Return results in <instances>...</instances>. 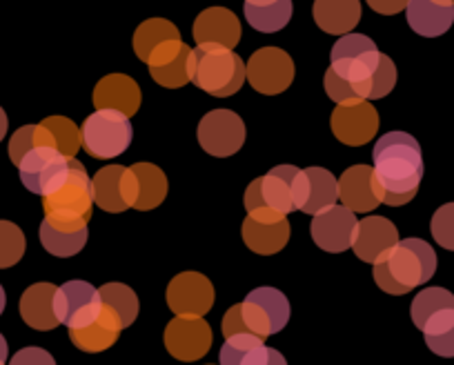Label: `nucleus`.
I'll return each instance as SVG.
<instances>
[{"mask_svg":"<svg viewBox=\"0 0 454 365\" xmlns=\"http://www.w3.org/2000/svg\"><path fill=\"white\" fill-rule=\"evenodd\" d=\"M25 247L27 241L23 229L12 221H0V269L19 263L25 254Z\"/></svg>","mask_w":454,"mask_h":365,"instance_id":"39","label":"nucleus"},{"mask_svg":"<svg viewBox=\"0 0 454 365\" xmlns=\"http://www.w3.org/2000/svg\"><path fill=\"white\" fill-rule=\"evenodd\" d=\"M399 243V229L386 216H368L356 225L352 250L364 263H377Z\"/></svg>","mask_w":454,"mask_h":365,"instance_id":"20","label":"nucleus"},{"mask_svg":"<svg viewBox=\"0 0 454 365\" xmlns=\"http://www.w3.org/2000/svg\"><path fill=\"white\" fill-rule=\"evenodd\" d=\"M196 45H221L234 50L241 41V20L225 7L203 10L194 20Z\"/></svg>","mask_w":454,"mask_h":365,"instance_id":"21","label":"nucleus"},{"mask_svg":"<svg viewBox=\"0 0 454 365\" xmlns=\"http://www.w3.org/2000/svg\"><path fill=\"white\" fill-rule=\"evenodd\" d=\"M432 238L439 243L443 250L454 252V203H445L434 212L430 223Z\"/></svg>","mask_w":454,"mask_h":365,"instance_id":"40","label":"nucleus"},{"mask_svg":"<svg viewBox=\"0 0 454 365\" xmlns=\"http://www.w3.org/2000/svg\"><path fill=\"white\" fill-rule=\"evenodd\" d=\"M265 365H287V361L281 352L270 347V354H268V361H265Z\"/></svg>","mask_w":454,"mask_h":365,"instance_id":"45","label":"nucleus"},{"mask_svg":"<svg viewBox=\"0 0 454 365\" xmlns=\"http://www.w3.org/2000/svg\"><path fill=\"white\" fill-rule=\"evenodd\" d=\"M426 337L427 347L434 352L436 356L443 359H452L454 356V310L441 312L432 321H427L426 328L421 330Z\"/></svg>","mask_w":454,"mask_h":365,"instance_id":"36","label":"nucleus"},{"mask_svg":"<svg viewBox=\"0 0 454 365\" xmlns=\"http://www.w3.org/2000/svg\"><path fill=\"white\" fill-rule=\"evenodd\" d=\"M223 337L230 338V337H239V334H252L247 330L246 321H243V310H241V303L239 306H232L227 310V315L223 316Z\"/></svg>","mask_w":454,"mask_h":365,"instance_id":"43","label":"nucleus"},{"mask_svg":"<svg viewBox=\"0 0 454 365\" xmlns=\"http://www.w3.org/2000/svg\"><path fill=\"white\" fill-rule=\"evenodd\" d=\"M100 292L85 281H67L56 290V316L67 330H81L100 315Z\"/></svg>","mask_w":454,"mask_h":365,"instance_id":"14","label":"nucleus"},{"mask_svg":"<svg viewBox=\"0 0 454 365\" xmlns=\"http://www.w3.org/2000/svg\"><path fill=\"white\" fill-rule=\"evenodd\" d=\"M339 198L343 207L355 214L372 212L381 206L377 192H374V172L370 165H352L339 178Z\"/></svg>","mask_w":454,"mask_h":365,"instance_id":"24","label":"nucleus"},{"mask_svg":"<svg viewBox=\"0 0 454 365\" xmlns=\"http://www.w3.org/2000/svg\"><path fill=\"white\" fill-rule=\"evenodd\" d=\"M134 128L121 112L96 110L81 128V143L94 159H116L132 145Z\"/></svg>","mask_w":454,"mask_h":365,"instance_id":"6","label":"nucleus"},{"mask_svg":"<svg viewBox=\"0 0 454 365\" xmlns=\"http://www.w3.org/2000/svg\"><path fill=\"white\" fill-rule=\"evenodd\" d=\"M190 81L209 97H234L246 82V63L221 45H196L190 54Z\"/></svg>","mask_w":454,"mask_h":365,"instance_id":"3","label":"nucleus"},{"mask_svg":"<svg viewBox=\"0 0 454 365\" xmlns=\"http://www.w3.org/2000/svg\"><path fill=\"white\" fill-rule=\"evenodd\" d=\"M212 328L203 316H174L165 328V347L178 361L203 359L212 347Z\"/></svg>","mask_w":454,"mask_h":365,"instance_id":"13","label":"nucleus"},{"mask_svg":"<svg viewBox=\"0 0 454 365\" xmlns=\"http://www.w3.org/2000/svg\"><path fill=\"white\" fill-rule=\"evenodd\" d=\"M165 297L176 316H205L214 306V285L200 272H181L169 281Z\"/></svg>","mask_w":454,"mask_h":365,"instance_id":"15","label":"nucleus"},{"mask_svg":"<svg viewBox=\"0 0 454 365\" xmlns=\"http://www.w3.org/2000/svg\"><path fill=\"white\" fill-rule=\"evenodd\" d=\"M270 347L254 334H239L225 338L218 354V365H265Z\"/></svg>","mask_w":454,"mask_h":365,"instance_id":"31","label":"nucleus"},{"mask_svg":"<svg viewBox=\"0 0 454 365\" xmlns=\"http://www.w3.org/2000/svg\"><path fill=\"white\" fill-rule=\"evenodd\" d=\"M121 332H123V325L116 319L112 310L107 307H100L98 319L91 325L81 330H69V338H72L74 346L81 352H87V354H96V352H105L119 341Z\"/></svg>","mask_w":454,"mask_h":365,"instance_id":"28","label":"nucleus"},{"mask_svg":"<svg viewBox=\"0 0 454 365\" xmlns=\"http://www.w3.org/2000/svg\"><path fill=\"white\" fill-rule=\"evenodd\" d=\"M314 20L332 36H346L361 20L359 0H314Z\"/></svg>","mask_w":454,"mask_h":365,"instance_id":"27","label":"nucleus"},{"mask_svg":"<svg viewBox=\"0 0 454 365\" xmlns=\"http://www.w3.org/2000/svg\"><path fill=\"white\" fill-rule=\"evenodd\" d=\"M87 237V223L85 221H72V219H59V216H45L41 223V243L50 254L67 259V256H76L78 252L85 247Z\"/></svg>","mask_w":454,"mask_h":365,"instance_id":"23","label":"nucleus"},{"mask_svg":"<svg viewBox=\"0 0 454 365\" xmlns=\"http://www.w3.org/2000/svg\"><path fill=\"white\" fill-rule=\"evenodd\" d=\"M190 54L192 47L183 41H168L156 47L147 58L152 78L160 87L178 89V87L190 82Z\"/></svg>","mask_w":454,"mask_h":365,"instance_id":"19","label":"nucleus"},{"mask_svg":"<svg viewBox=\"0 0 454 365\" xmlns=\"http://www.w3.org/2000/svg\"><path fill=\"white\" fill-rule=\"evenodd\" d=\"M16 167H19L20 181H23L25 188L32 194L45 198L63 185L69 167H72V159L60 154L56 147L43 145L25 154Z\"/></svg>","mask_w":454,"mask_h":365,"instance_id":"8","label":"nucleus"},{"mask_svg":"<svg viewBox=\"0 0 454 365\" xmlns=\"http://www.w3.org/2000/svg\"><path fill=\"white\" fill-rule=\"evenodd\" d=\"M168 41H181V32L176 25L165 19H150L138 25L134 32V51H137L138 60L147 63L152 51Z\"/></svg>","mask_w":454,"mask_h":365,"instance_id":"33","label":"nucleus"},{"mask_svg":"<svg viewBox=\"0 0 454 365\" xmlns=\"http://www.w3.org/2000/svg\"><path fill=\"white\" fill-rule=\"evenodd\" d=\"M246 78L259 94L277 97L294 81V63L287 51L278 47H263L247 60Z\"/></svg>","mask_w":454,"mask_h":365,"instance_id":"12","label":"nucleus"},{"mask_svg":"<svg viewBox=\"0 0 454 365\" xmlns=\"http://www.w3.org/2000/svg\"><path fill=\"white\" fill-rule=\"evenodd\" d=\"M98 292L100 303L116 315V319L121 321L123 330L129 328L137 321L138 312H141V303H138L137 292L132 288H128L125 283H107Z\"/></svg>","mask_w":454,"mask_h":365,"instance_id":"34","label":"nucleus"},{"mask_svg":"<svg viewBox=\"0 0 454 365\" xmlns=\"http://www.w3.org/2000/svg\"><path fill=\"white\" fill-rule=\"evenodd\" d=\"M339 201V178L323 167L299 169L294 181V203L296 210L305 214H321L330 210Z\"/></svg>","mask_w":454,"mask_h":365,"instance_id":"16","label":"nucleus"},{"mask_svg":"<svg viewBox=\"0 0 454 365\" xmlns=\"http://www.w3.org/2000/svg\"><path fill=\"white\" fill-rule=\"evenodd\" d=\"M10 365H56V361L54 356L47 350H43V347L29 346L23 347L20 352H16V354L12 356Z\"/></svg>","mask_w":454,"mask_h":365,"instance_id":"42","label":"nucleus"},{"mask_svg":"<svg viewBox=\"0 0 454 365\" xmlns=\"http://www.w3.org/2000/svg\"><path fill=\"white\" fill-rule=\"evenodd\" d=\"M45 216H59V219L72 221H90L91 207H94V190H91V178L87 176V169L81 160L72 159L67 178L59 190L43 201Z\"/></svg>","mask_w":454,"mask_h":365,"instance_id":"7","label":"nucleus"},{"mask_svg":"<svg viewBox=\"0 0 454 365\" xmlns=\"http://www.w3.org/2000/svg\"><path fill=\"white\" fill-rule=\"evenodd\" d=\"M243 12L252 29L261 34H274L290 23L294 5L292 0H246Z\"/></svg>","mask_w":454,"mask_h":365,"instance_id":"29","label":"nucleus"},{"mask_svg":"<svg viewBox=\"0 0 454 365\" xmlns=\"http://www.w3.org/2000/svg\"><path fill=\"white\" fill-rule=\"evenodd\" d=\"M246 123L232 110H214L205 114L199 123L200 147L216 159L237 154L246 143Z\"/></svg>","mask_w":454,"mask_h":365,"instance_id":"11","label":"nucleus"},{"mask_svg":"<svg viewBox=\"0 0 454 365\" xmlns=\"http://www.w3.org/2000/svg\"><path fill=\"white\" fill-rule=\"evenodd\" d=\"M370 5V10H374L377 14L383 16H392V14H399L408 7L410 0H365Z\"/></svg>","mask_w":454,"mask_h":365,"instance_id":"44","label":"nucleus"},{"mask_svg":"<svg viewBox=\"0 0 454 365\" xmlns=\"http://www.w3.org/2000/svg\"><path fill=\"white\" fill-rule=\"evenodd\" d=\"M132 172L137 174L138 181V198L134 207L141 212L159 207L168 197V176L163 169L152 163H137L132 165Z\"/></svg>","mask_w":454,"mask_h":365,"instance_id":"32","label":"nucleus"},{"mask_svg":"<svg viewBox=\"0 0 454 365\" xmlns=\"http://www.w3.org/2000/svg\"><path fill=\"white\" fill-rule=\"evenodd\" d=\"M396 85V65L390 56L381 54V63L374 72L372 81H370V98L368 101H377V98L387 97Z\"/></svg>","mask_w":454,"mask_h":365,"instance_id":"41","label":"nucleus"},{"mask_svg":"<svg viewBox=\"0 0 454 365\" xmlns=\"http://www.w3.org/2000/svg\"><path fill=\"white\" fill-rule=\"evenodd\" d=\"M7 114H5V110H3V107H0V141H3V138H5V134H7Z\"/></svg>","mask_w":454,"mask_h":365,"instance_id":"47","label":"nucleus"},{"mask_svg":"<svg viewBox=\"0 0 454 365\" xmlns=\"http://www.w3.org/2000/svg\"><path fill=\"white\" fill-rule=\"evenodd\" d=\"M332 132L343 145L361 147L372 141L379 132V112L370 101L355 105H336L332 112Z\"/></svg>","mask_w":454,"mask_h":365,"instance_id":"18","label":"nucleus"},{"mask_svg":"<svg viewBox=\"0 0 454 365\" xmlns=\"http://www.w3.org/2000/svg\"><path fill=\"white\" fill-rule=\"evenodd\" d=\"M452 3H454V0H452Z\"/></svg>","mask_w":454,"mask_h":365,"instance_id":"49","label":"nucleus"},{"mask_svg":"<svg viewBox=\"0 0 454 365\" xmlns=\"http://www.w3.org/2000/svg\"><path fill=\"white\" fill-rule=\"evenodd\" d=\"M56 290L54 283H34L20 297V316L32 330L50 332L60 325L56 316Z\"/></svg>","mask_w":454,"mask_h":365,"instance_id":"26","label":"nucleus"},{"mask_svg":"<svg viewBox=\"0 0 454 365\" xmlns=\"http://www.w3.org/2000/svg\"><path fill=\"white\" fill-rule=\"evenodd\" d=\"M43 145L56 147L54 138H51V134L47 132L43 125H25V128L16 129L14 136H12V141H10L12 163L19 165L20 160H23L25 154H29V151L36 150V147H43Z\"/></svg>","mask_w":454,"mask_h":365,"instance_id":"38","label":"nucleus"},{"mask_svg":"<svg viewBox=\"0 0 454 365\" xmlns=\"http://www.w3.org/2000/svg\"><path fill=\"white\" fill-rule=\"evenodd\" d=\"M141 87L128 74H109L100 78L94 87V105L96 110L121 112L129 119L141 107Z\"/></svg>","mask_w":454,"mask_h":365,"instance_id":"22","label":"nucleus"},{"mask_svg":"<svg viewBox=\"0 0 454 365\" xmlns=\"http://www.w3.org/2000/svg\"><path fill=\"white\" fill-rule=\"evenodd\" d=\"M41 125L51 134V138L56 143V150L63 156H67V159H74L76 151L82 147L81 128H76L74 120L65 119V116H50Z\"/></svg>","mask_w":454,"mask_h":365,"instance_id":"37","label":"nucleus"},{"mask_svg":"<svg viewBox=\"0 0 454 365\" xmlns=\"http://www.w3.org/2000/svg\"><path fill=\"white\" fill-rule=\"evenodd\" d=\"M372 160L374 192L379 201L390 207H401L417 197L426 165L421 145L412 134H383L374 145Z\"/></svg>","mask_w":454,"mask_h":365,"instance_id":"1","label":"nucleus"},{"mask_svg":"<svg viewBox=\"0 0 454 365\" xmlns=\"http://www.w3.org/2000/svg\"><path fill=\"white\" fill-rule=\"evenodd\" d=\"M7 356H10V347H7L5 337L0 334V365L7 363Z\"/></svg>","mask_w":454,"mask_h":365,"instance_id":"46","label":"nucleus"},{"mask_svg":"<svg viewBox=\"0 0 454 365\" xmlns=\"http://www.w3.org/2000/svg\"><path fill=\"white\" fill-rule=\"evenodd\" d=\"M356 225L359 221H356L355 212L343 206H334L314 216L309 232H312L317 247L330 252V254H340V252L350 250L355 243Z\"/></svg>","mask_w":454,"mask_h":365,"instance_id":"17","label":"nucleus"},{"mask_svg":"<svg viewBox=\"0 0 454 365\" xmlns=\"http://www.w3.org/2000/svg\"><path fill=\"white\" fill-rule=\"evenodd\" d=\"M91 190H94V206L109 214H121L137 206L138 181L132 167L107 165L98 169L91 178Z\"/></svg>","mask_w":454,"mask_h":365,"instance_id":"10","label":"nucleus"},{"mask_svg":"<svg viewBox=\"0 0 454 365\" xmlns=\"http://www.w3.org/2000/svg\"><path fill=\"white\" fill-rule=\"evenodd\" d=\"M405 16L412 32L419 36H443L454 23V3L452 0H410Z\"/></svg>","mask_w":454,"mask_h":365,"instance_id":"25","label":"nucleus"},{"mask_svg":"<svg viewBox=\"0 0 454 365\" xmlns=\"http://www.w3.org/2000/svg\"><path fill=\"white\" fill-rule=\"evenodd\" d=\"M243 241L254 254L272 256L281 252L290 241V223L287 219L278 223H259V221H243Z\"/></svg>","mask_w":454,"mask_h":365,"instance_id":"30","label":"nucleus"},{"mask_svg":"<svg viewBox=\"0 0 454 365\" xmlns=\"http://www.w3.org/2000/svg\"><path fill=\"white\" fill-rule=\"evenodd\" d=\"M436 272V254L430 243L421 238L399 241L386 256L374 263V281L392 297L410 294L427 283Z\"/></svg>","mask_w":454,"mask_h":365,"instance_id":"2","label":"nucleus"},{"mask_svg":"<svg viewBox=\"0 0 454 365\" xmlns=\"http://www.w3.org/2000/svg\"><path fill=\"white\" fill-rule=\"evenodd\" d=\"M330 69L339 78L350 82L364 101L370 98V81L381 63L377 43L365 34H346L334 43L330 51Z\"/></svg>","mask_w":454,"mask_h":365,"instance_id":"5","label":"nucleus"},{"mask_svg":"<svg viewBox=\"0 0 454 365\" xmlns=\"http://www.w3.org/2000/svg\"><path fill=\"white\" fill-rule=\"evenodd\" d=\"M5 306H7L5 290H3V285H0V315H3V312H5Z\"/></svg>","mask_w":454,"mask_h":365,"instance_id":"48","label":"nucleus"},{"mask_svg":"<svg viewBox=\"0 0 454 365\" xmlns=\"http://www.w3.org/2000/svg\"><path fill=\"white\" fill-rule=\"evenodd\" d=\"M296 176H299V167L294 165H277L265 176L252 181L243 198L247 219L259 221V223H278L290 212H294Z\"/></svg>","mask_w":454,"mask_h":365,"instance_id":"4","label":"nucleus"},{"mask_svg":"<svg viewBox=\"0 0 454 365\" xmlns=\"http://www.w3.org/2000/svg\"><path fill=\"white\" fill-rule=\"evenodd\" d=\"M445 310H454V294L445 288H426L414 297L410 315H412L414 325L423 330L427 321H432Z\"/></svg>","mask_w":454,"mask_h":365,"instance_id":"35","label":"nucleus"},{"mask_svg":"<svg viewBox=\"0 0 454 365\" xmlns=\"http://www.w3.org/2000/svg\"><path fill=\"white\" fill-rule=\"evenodd\" d=\"M243 321L254 337L268 338L281 332L290 321V301L277 288L252 290L241 303Z\"/></svg>","mask_w":454,"mask_h":365,"instance_id":"9","label":"nucleus"}]
</instances>
